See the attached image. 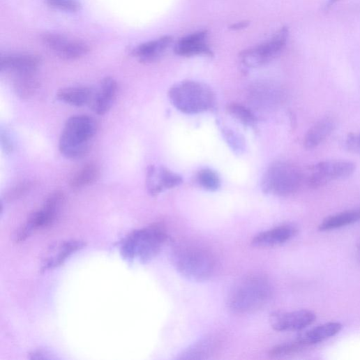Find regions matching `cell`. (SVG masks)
Here are the masks:
<instances>
[{
    "instance_id": "obj_1",
    "label": "cell",
    "mask_w": 360,
    "mask_h": 360,
    "mask_svg": "<svg viewBox=\"0 0 360 360\" xmlns=\"http://www.w3.org/2000/svg\"><path fill=\"white\" fill-rule=\"evenodd\" d=\"M172 261L178 273L195 283L210 279L216 269V260L206 248L191 243L177 246L172 253Z\"/></svg>"
},
{
    "instance_id": "obj_2",
    "label": "cell",
    "mask_w": 360,
    "mask_h": 360,
    "mask_svg": "<svg viewBox=\"0 0 360 360\" xmlns=\"http://www.w3.org/2000/svg\"><path fill=\"white\" fill-rule=\"evenodd\" d=\"M272 295V285L266 278L250 276L236 284L230 294L227 303L233 313L248 314L265 306Z\"/></svg>"
},
{
    "instance_id": "obj_3",
    "label": "cell",
    "mask_w": 360,
    "mask_h": 360,
    "mask_svg": "<svg viewBox=\"0 0 360 360\" xmlns=\"http://www.w3.org/2000/svg\"><path fill=\"white\" fill-rule=\"evenodd\" d=\"M167 239L165 232L160 226L137 230L123 240L121 255L128 262L138 260L142 264H147L159 254Z\"/></svg>"
},
{
    "instance_id": "obj_4",
    "label": "cell",
    "mask_w": 360,
    "mask_h": 360,
    "mask_svg": "<svg viewBox=\"0 0 360 360\" xmlns=\"http://www.w3.org/2000/svg\"><path fill=\"white\" fill-rule=\"evenodd\" d=\"M168 96L171 103L179 111L186 114H197L215 106V96L204 83L185 80L172 85Z\"/></svg>"
},
{
    "instance_id": "obj_5",
    "label": "cell",
    "mask_w": 360,
    "mask_h": 360,
    "mask_svg": "<svg viewBox=\"0 0 360 360\" xmlns=\"http://www.w3.org/2000/svg\"><path fill=\"white\" fill-rule=\"evenodd\" d=\"M97 132L96 121L88 116L80 115L69 118L61 133L59 149L68 159H78L88 151L89 142Z\"/></svg>"
},
{
    "instance_id": "obj_6",
    "label": "cell",
    "mask_w": 360,
    "mask_h": 360,
    "mask_svg": "<svg viewBox=\"0 0 360 360\" xmlns=\"http://www.w3.org/2000/svg\"><path fill=\"white\" fill-rule=\"evenodd\" d=\"M303 174L296 165L284 161L270 165L262 179L264 193L280 197L295 194L303 181Z\"/></svg>"
},
{
    "instance_id": "obj_7",
    "label": "cell",
    "mask_w": 360,
    "mask_h": 360,
    "mask_svg": "<svg viewBox=\"0 0 360 360\" xmlns=\"http://www.w3.org/2000/svg\"><path fill=\"white\" fill-rule=\"evenodd\" d=\"M354 163L343 160H326L312 166L306 177L308 186L318 189L327 184L350 177L355 171Z\"/></svg>"
},
{
    "instance_id": "obj_8",
    "label": "cell",
    "mask_w": 360,
    "mask_h": 360,
    "mask_svg": "<svg viewBox=\"0 0 360 360\" xmlns=\"http://www.w3.org/2000/svg\"><path fill=\"white\" fill-rule=\"evenodd\" d=\"M289 34V29L283 27L268 43L242 51L239 55L242 63L248 68H258L267 64L282 52Z\"/></svg>"
},
{
    "instance_id": "obj_9",
    "label": "cell",
    "mask_w": 360,
    "mask_h": 360,
    "mask_svg": "<svg viewBox=\"0 0 360 360\" xmlns=\"http://www.w3.org/2000/svg\"><path fill=\"white\" fill-rule=\"evenodd\" d=\"M43 41L55 54L66 60L81 58L89 52V47L84 43L57 33L45 34Z\"/></svg>"
},
{
    "instance_id": "obj_10",
    "label": "cell",
    "mask_w": 360,
    "mask_h": 360,
    "mask_svg": "<svg viewBox=\"0 0 360 360\" xmlns=\"http://www.w3.org/2000/svg\"><path fill=\"white\" fill-rule=\"evenodd\" d=\"M181 176L164 166L149 165L147 171L146 186L148 193L155 197L183 183Z\"/></svg>"
},
{
    "instance_id": "obj_11",
    "label": "cell",
    "mask_w": 360,
    "mask_h": 360,
    "mask_svg": "<svg viewBox=\"0 0 360 360\" xmlns=\"http://www.w3.org/2000/svg\"><path fill=\"white\" fill-rule=\"evenodd\" d=\"M315 320L316 315L307 310L276 312L269 317L270 324L278 331H301L311 325Z\"/></svg>"
},
{
    "instance_id": "obj_12",
    "label": "cell",
    "mask_w": 360,
    "mask_h": 360,
    "mask_svg": "<svg viewBox=\"0 0 360 360\" xmlns=\"http://www.w3.org/2000/svg\"><path fill=\"white\" fill-rule=\"evenodd\" d=\"M118 92V83L112 77L104 78L98 88L95 90L90 105L98 115H105L113 106Z\"/></svg>"
},
{
    "instance_id": "obj_13",
    "label": "cell",
    "mask_w": 360,
    "mask_h": 360,
    "mask_svg": "<svg viewBox=\"0 0 360 360\" xmlns=\"http://www.w3.org/2000/svg\"><path fill=\"white\" fill-rule=\"evenodd\" d=\"M297 232V229L291 225L276 227L255 235L252 240V245L257 248L279 246L294 238Z\"/></svg>"
},
{
    "instance_id": "obj_14",
    "label": "cell",
    "mask_w": 360,
    "mask_h": 360,
    "mask_svg": "<svg viewBox=\"0 0 360 360\" xmlns=\"http://www.w3.org/2000/svg\"><path fill=\"white\" fill-rule=\"evenodd\" d=\"M40 59L33 54H18L2 56L0 71H12L16 74L34 73L40 64Z\"/></svg>"
},
{
    "instance_id": "obj_15",
    "label": "cell",
    "mask_w": 360,
    "mask_h": 360,
    "mask_svg": "<svg viewBox=\"0 0 360 360\" xmlns=\"http://www.w3.org/2000/svg\"><path fill=\"white\" fill-rule=\"evenodd\" d=\"M172 37L163 36L156 40L140 45L132 50V54L140 62L149 63L157 61L172 42Z\"/></svg>"
},
{
    "instance_id": "obj_16",
    "label": "cell",
    "mask_w": 360,
    "mask_h": 360,
    "mask_svg": "<svg viewBox=\"0 0 360 360\" xmlns=\"http://www.w3.org/2000/svg\"><path fill=\"white\" fill-rule=\"evenodd\" d=\"M65 202L64 195L59 191L51 194L43 207L36 211L40 228L53 225L59 218Z\"/></svg>"
},
{
    "instance_id": "obj_17",
    "label": "cell",
    "mask_w": 360,
    "mask_h": 360,
    "mask_svg": "<svg viewBox=\"0 0 360 360\" xmlns=\"http://www.w3.org/2000/svg\"><path fill=\"white\" fill-rule=\"evenodd\" d=\"M95 90L83 86L70 87L59 90L57 100L68 105L81 107L91 103Z\"/></svg>"
},
{
    "instance_id": "obj_18",
    "label": "cell",
    "mask_w": 360,
    "mask_h": 360,
    "mask_svg": "<svg viewBox=\"0 0 360 360\" xmlns=\"http://www.w3.org/2000/svg\"><path fill=\"white\" fill-rule=\"evenodd\" d=\"M336 121L331 117H325L311 127L304 138L307 149H313L322 144L334 131Z\"/></svg>"
},
{
    "instance_id": "obj_19",
    "label": "cell",
    "mask_w": 360,
    "mask_h": 360,
    "mask_svg": "<svg viewBox=\"0 0 360 360\" xmlns=\"http://www.w3.org/2000/svg\"><path fill=\"white\" fill-rule=\"evenodd\" d=\"M218 347L217 341L211 337H205L190 345L177 358L180 360H202L211 357Z\"/></svg>"
},
{
    "instance_id": "obj_20",
    "label": "cell",
    "mask_w": 360,
    "mask_h": 360,
    "mask_svg": "<svg viewBox=\"0 0 360 360\" xmlns=\"http://www.w3.org/2000/svg\"><path fill=\"white\" fill-rule=\"evenodd\" d=\"M342 327L339 322H328L301 333L297 339L307 347L334 336Z\"/></svg>"
},
{
    "instance_id": "obj_21",
    "label": "cell",
    "mask_w": 360,
    "mask_h": 360,
    "mask_svg": "<svg viewBox=\"0 0 360 360\" xmlns=\"http://www.w3.org/2000/svg\"><path fill=\"white\" fill-rule=\"evenodd\" d=\"M85 243L79 240H70L63 243L56 255L49 258L43 265L42 271L61 265L73 254L82 249Z\"/></svg>"
},
{
    "instance_id": "obj_22",
    "label": "cell",
    "mask_w": 360,
    "mask_h": 360,
    "mask_svg": "<svg viewBox=\"0 0 360 360\" xmlns=\"http://www.w3.org/2000/svg\"><path fill=\"white\" fill-rule=\"evenodd\" d=\"M34 73L16 74L14 89L21 99H29L34 96L39 87V82Z\"/></svg>"
},
{
    "instance_id": "obj_23",
    "label": "cell",
    "mask_w": 360,
    "mask_h": 360,
    "mask_svg": "<svg viewBox=\"0 0 360 360\" xmlns=\"http://www.w3.org/2000/svg\"><path fill=\"white\" fill-rule=\"evenodd\" d=\"M360 220V209L344 211L326 218L319 226L322 232L341 228Z\"/></svg>"
},
{
    "instance_id": "obj_24",
    "label": "cell",
    "mask_w": 360,
    "mask_h": 360,
    "mask_svg": "<svg viewBox=\"0 0 360 360\" xmlns=\"http://www.w3.org/2000/svg\"><path fill=\"white\" fill-rule=\"evenodd\" d=\"M100 168L96 163H87L73 176L70 186L73 190H79L92 185L100 177Z\"/></svg>"
},
{
    "instance_id": "obj_25",
    "label": "cell",
    "mask_w": 360,
    "mask_h": 360,
    "mask_svg": "<svg viewBox=\"0 0 360 360\" xmlns=\"http://www.w3.org/2000/svg\"><path fill=\"white\" fill-rule=\"evenodd\" d=\"M174 52L179 56L193 57L207 55L213 57V52L205 42L195 43H182L177 42L174 47Z\"/></svg>"
},
{
    "instance_id": "obj_26",
    "label": "cell",
    "mask_w": 360,
    "mask_h": 360,
    "mask_svg": "<svg viewBox=\"0 0 360 360\" xmlns=\"http://www.w3.org/2000/svg\"><path fill=\"white\" fill-rule=\"evenodd\" d=\"M227 112L245 126L254 127L257 123V118L253 112L241 105L232 104L227 107Z\"/></svg>"
},
{
    "instance_id": "obj_27",
    "label": "cell",
    "mask_w": 360,
    "mask_h": 360,
    "mask_svg": "<svg viewBox=\"0 0 360 360\" xmlns=\"http://www.w3.org/2000/svg\"><path fill=\"white\" fill-rule=\"evenodd\" d=\"M197 180L203 189L210 192L218 190L221 186L218 173L209 168L200 170L197 174Z\"/></svg>"
},
{
    "instance_id": "obj_28",
    "label": "cell",
    "mask_w": 360,
    "mask_h": 360,
    "mask_svg": "<svg viewBox=\"0 0 360 360\" xmlns=\"http://www.w3.org/2000/svg\"><path fill=\"white\" fill-rule=\"evenodd\" d=\"M306 346L296 339L294 341L283 343L270 350L269 355L272 358H282L299 352Z\"/></svg>"
},
{
    "instance_id": "obj_29",
    "label": "cell",
    "mask_w": 360,
    "mask_h": 360,
    "mask_svg": "<svg viewBox=\"0 0 360 360\" xmlns=\"http://www.w3.org/2000/svg\"><path fill=\"white\" fill-rule=\"evenodd\" d=\"M222 135L225 141L237 155H241L246 151V142L243 137L235 131L224 128L222 129Z\"/></svg>"
},
{
    "instance_id": "obj_30",
    "label": "cell",
    "mask_w": 360,
    "mask_h": 360,
    "mask_svg": "<svg viewBox=\"0 0 360 360\" xmlns=\"http://www.w3.org/2000/svg\"><path fill=\"white\" fill-rule=\"evenodd\" d=\"M50 8L66 13H77L81 8L80 0H45Z\"/></svg>"
},
{
    "instance_id": "obj_31",
    "label": "cell",
    "mask_w": 360,
    "mask_h": 360,
    "mask_svg": "<svg viewBox=\"0 0 360 360\" xmlns=\"http://www.w3.org/2000/svg\"><path fill=\"white\" fill-rule=\"evenodd\" d=\"M33 183L30 181L23 182L11 189L6 195V202H12L22 197L32 188Z\"/></svg>"
},
{
    "instance_id": "obj_32",
    "label": "cell",
    "mask_w": 360,
    "mask_h": 360,
    "mask_svg": "<svg viewBox=\"0 0 360 360\" xmlns=\"http://www.w3.org/2000/svg\"><path fill=\"white\" fill-rule=\"evenodd\" d=\"M345 148L350 153L360 155V133L349 135L345 141Z\"/></svg>"
},
{
    "instance_id": "obj_33",
    "label": "cell",
    "mask_w": 360,
    "mask_h": 360,
    "mask_svg": "<svg viewBox=\"0 0 360 360\" xmlns=\"http://www.w3.org/2000/svg\"><path fill=\"white\" fill-rule=\"evenodd\" d=\"M0 142L1 147L6 153H10L14 150V142L10 133L1 128L0 130Z\"/></svg>"
},
{
    "instance_id": "obj_34",
    "label": "cell",
    "mask_w": 360,
    "mask_h": 360,
    "mask_svg": "<svg viewBox=\"0 0 360 360\" xmlns=\"http://www.w3.org/2000/svg\"><path fill=\"white\" fill-rule=\"evenodd\" d=\"M51 354H52L47 350H37L30 353V359L37 360L54 359Z\"/></svg>"
},
{
    "instance_id": "obj_35",
    "label": "cell",
    "mask_w": 360,
    "mask_h": 360,
    "mask_svg": "<svg viewBox=\"0 0 360 360\" xmlns=\"http://www.w3.org/2000/svg\"><path fill=\"white\" fill-rule=\"evenodd\" d=\"M249 25H250L249 21H242V22L232 24L230 27L229 29L230 31H240V30L246 29L247 27H249Z\"/></svg>"
},
{
    "instance_id": "obj_36",
    "label": "cell",
    "mask_w": 360,
    "mask_h": 360,
    "mask_svg": "<svg viewBox=\"0 0 360 360\" xmlns=\"http://www.w3.org/2000/svg\"><path fill=\"white\" fill-rule=\"evenodd\" d=\"M337 1H338V0H329L327 8L331 7V6H333Z\"/></svg>"
}]
</instances>
